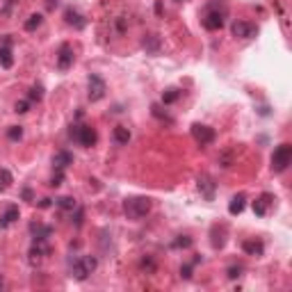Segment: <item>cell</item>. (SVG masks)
<instances>
[{"instance_id": "obj_24", "label": "cell", "mask_w": 292, "mask_h": 292, "mask_svg": "<svg viewBox=\"0 0 292 292\" xmlns=\"http://www.w3.org/2000/svg\"><path fill=\"white\" fill-rule=\"evenodd\" d=\"M178 96H180V92L176 89V87H171V89H167V92H164L162 103H164V105H169V103H173V101H178Z\"/></svg>"}, {"instance_id": "obj_20", "label": "cell", "mask_w": 292, "mask_h": 292, "mask_svg": "<svg viewBox=\"0 0 292 292\" xmlns=\"http://www.w3.org/2000/svg\"><path fill=\"white\" fill-rule=\"evenodd\" d=\"M244 201H247V196H244V194L233 196L231 206H228V212H231V215H240V212L244 210Z\"/></svg>"}, {"instance_id": "obj_36", "label": "cell", "mask_w": 292, "mask_h": 292, "mask_svg": "<svg viewBox=\"0 0 292 292\" xmlns=\"http://www.w3.org/2000/svg\"><path fill=\"white\" fill-rule=\"evenodd\" d=\"M39 208H50V199H41V203H39Z\"/></svg>"}, {"instance_id": "obj_38", "label": "cell", "mask_w": 292, "mask_h": 292, "mask_svg": "<svg viewBox=\"0 0 292 292\" xmlns=\"http://www.w3.org/2000/svg\"><path fill=\"white\" fill-rule=\"evenodd\" d=\"M176 2H185V0H176Z\"/></svg>"}, {"instance_id": "obj_9", "label": "cell", "mask_w": 292, "mask_h": 292, "mask_svg": "<svg viewBox=\"0 0 292 292\" xmlns=\"http://www.w3.org/2000/svg\"><path fill=\"white\" fill-rule=\"evenodd\" d=\"M73 60H76L73 48H71L69 43H62L60 50H57V69H60V71H69L71 66H73Z\"/></svg>"}, {"instance_id": "obj_13", "label": "cell", "mask_w": 292, "mask_h": 292, "mask_svg": "<svg viewBox=\"0 0 292 292\" xmlns=\"http://www.w3.org/2000/svg\"><path fill=\"white\" fill-rule=\"evenodd\" d=\"M46 254H50V249H48V247H46L43 242H34V244H32V249L27 251V256H30V263H32V265H39Z\"/></svg>"}, {"instance_id": "obj_3", "label": "cell", "mask_w": 292, "mask_h": 292, "mask_svg": "<svg viewBox=\"0 0 292 292\" xmlns=\"http://www.w3.org/2000/svg\"><path fill=\"white\" fill-rule=\"evenodd\" d=\"M292 162V146L288 144H279L272 153V171L274 173H283Z\"/></svg>"}, {"instance_id": "obj_29", "label": "cell", "mask_w": 292, "mask_h": 292, "mask_svg": "<svg viewBox=\"0 0 292 292\" xmlns=\"http://www.w3.org/2000/svg\"><path fill=\"white\" fill-rule=\"evenodd\" d=\"M62 180H64V171L62 169H55V176L50 178V187H57V185H62Z\"/></svg>"}, {"instance_id": "obj_26", "label": "cell", "mask_w": 292, "mask_h": 292, "mask_svg": "<svg viewBox=\"0 0 292 292\" xmlns=\"http://www.w3.org/2000/svg\"><path fill=\"white\" fill-rule=\"evenodd\" d=\"M41 98H43V87L41 85H34L32 89H30V96H27V101H37V103H39Z\"/></svg>"}, {"instance_id": "obj_11", "label": "cell", "mask_w": 292, "mask_h": 292, "mask_svg": "<svg viewBox=\"0 0 292 292\" xmlns=\"http://www.w3.org/2000/svg\"><path fill=\"white\" fill-rule=\"evenodd\" d=\"M30 233L34 235V242H46V240L53 235V226H48V224L32 222V224H30Z\"/></svg>"}, {"instance_id": "obj_12", "label": "cell", "mask_w": 292, "mask_h": 292, "mask_svg": "<svg viewBox=\"0 0 292 292\" xmlns=\"http://www.w3.org/2000/svg\"><path fill=\"white\" fill-rule=\"evenodd\" d=\"M196 187H199V192L206 196L208 201H212V196H215V183H212L210 176H199V180H196Z\"/></svg>"}, {"instance_id": "obj_18", "label": "cell", "mask_w": 292, "mask_h": 292, "mask_svg": "<svg viewBox=\"0 0 292 292\" xmlns=\"http://www.w3.org/2000/svg\"><path fill=\"white\" fill-rule=\"evenodd\" d=\"M0 66H2V69H11V66H14L11 46H2V43H0Z\"/></svg>"}, {"instance_id": "obj_33", "label": "cell", "mask_w": 292, "mask_h": 292, "mask_svg": "<svg viewBox=\"0 0 292 292\" xmlns=\"http://www.w3.org/2000/svg\"><path fill=\"white\" fill-rule=\"evenodd\" d=\"M180 276H185V279H189V276H192V265H185L183 270H180Z\"/></svg>"}, {"instance_id": "obj_10", "label": "cell", "mask_w": 292, "mask_h": 292, "mask_svg": "<svg viewBox=\"0 0 292 292\" xmlns=\"http://www.w3.org/2000/svg\"><path fill=\"white\" fill-rule=\"evenodd\" d=\"M274 194H270V192H265V194H260L258 199L254 201V212L258 217H265L267 212L272 210V206H274Z\"/></svg>"}, {"instance_id": "obj_31", "label": "cell", "mask_w": 292, "mask_h": 292, "mask_svg": "<svg viewBox=\"0 0 292 292\" xmlns=\"http://www.w3.org/2000/svg\"><path fill=\"white\" fill-rule=\"evenodd\" d=\"M27 108H30V101H18V103L14 105V112L25 114V112H27Z\"/></svg>"}, {"instance_id": "obj_2", "label": "cell", "mask_w": 292, "mask_h": 292, "mask_svg": "<svg viewBox=\"0 0 292 292\" xmlns=\"http://www.w3.org/2000/svg\"><path fill=\"white\" fill-rule=\"evenodd\" d=\"M98 267V260L96 256H78L73 263H71V276L76 279V281H85L89 276L96 272Z\"/></svg>"}, {"instance_id": "obj_22", "label": "cell", "mask_w": 292, "mask_h": 292, "mask_svg": "<svg viewBox=\"0 0 292 292\" xmlns=\"http://www.w3.org/2000/svg\"><path fill=\"white\" fill-rule=\"evenodd\" d=\"M41 23H43V16H41V14H32V16L25 21V25H23V27H25L27 32H34V30H37Z\"/></svg>"}, {"instance_id": "obj_32", "label": "cell", "mask_w": 292, "mask_h": 292, "mask_svg": "<svg viewBox=\"0 0 292 292\" xmlns=\"http://www.w3.org/2000/svg\"><path fill=\"white\" fill-rule=\"evenodd\" d=\"M242 274V267H231V270H228V279H238V276Z\"/></svg>"}, {"instance_id": "obj_30", "label": "cell", "mask_w": 292, "mask_h": 292, "mask_svg": "<svg viewBox=\"0 0 292 292\" xmlns=\"http://www.w3.org/2000/svg\"><path fill=\"white\" fill-rule=\"evenodd\" d=\"M144 48H148L151 53H155L157 50V37L155 34H151V39H144Z\"/></svg>"}, {"instance_id": "obj_15", "label": "cell", "mask_w": 292, "mask_h": 292, "mask_svg": "<svg viewBox=\"0 0 292 292\" xmlns=\"http://www.w3.org/2000/svg\"><path fill=\"white\" fill-rule=\"evenodd\" d=\"M18 217H21V212H18V206H9L2 215H0V228H9L11 224L16 222Z\"/></svg>"}, {"instance_id": "obj_27", "label": "cell", "mask_w": 292, "mask_h": 292, "mask_svg": "<svg viewBox=\"0 0 292 292\" xmlns=\"http://www.w3.org/2000/svg\"><path fill=\"white\" fill-rule=\"evenodd\" d=\"M151 110H153V117H157V119L160 121H171V117H169L167 112H162V108H160V105H151Z\"/></svg>"}, {"instance_id": "obj_8", "label": "cell", "mask_w": 292, "mask_h": 292, "mask_svg": "<svg viewBox=\"0 0 292 292\" xmlns=\"http://www.w3.org/2000/svg\"><path fill=\"white\" fill-rule=\"evenodd\" d=\"M231 32H233V37H238V39H251L258 34V27L247 21H235L231 25Z\"/></svg>"}, {"instance_id": "obj_17", "label": "cell", "mask_w": 292, "mask_h": 292, "mask_svg": "<svg viewBox=\"0 0 292 292\" xmlns=\"http://www.w3.org/2000/svg\"><path fill=\"white\" fill-rule=\"evenodd\" d=\"M69 164H73V155H71L69 151H57L53 155V167L55 169H62V171H64Z\"/></svg>"}, {"instance_id": "obj_21", "label": "cell", "mask_w": 292, "mask_h": 292, "mask_svg": "<svg viewBox=\"0 0 292 292\" xmlns=\"http://www.w3.org/2000/svg\"><path fill=\"white\" fill-rule=\"evenodd\" d=\"M11 183H14V176H11L9 169H0V192L9 189Z\"/></svg>"}, {"instance_id": "obj_4", "label": "cell", "mask_w": 292, "mask_h": 292, "mask_svg": "<svg viewBox=\"0 0 292 292\" xmlns=\"http://www.w3.org/2000/svg\"><path fill=\"white\" fill-rule=\"evenodd\" d=\"M71 137H73V140H76L80 146H85V148H92V146L98 142L96 128H92V126H73Z\"/></svg>"}, {"instance_id": "obj_25", "label": "cell", "mask_w": 292, "mask_h": 292, "mask_svg": "<svg viewBox=\"0 0 292 292\" xmlns=\"http://www.w3.org/2000/svg\"><path fill=\"white\" fill-rule=\"evenodd\" d=\"M7 137H9L11 142H18L23 137V128H21V126H9V130H7Z\"/></svg>"}, {"instance_id": "obj_6", "label": "cell", "mask_w": 292, "mask_h": 292, "mask_svg": "<svg viewBox=\"0 0 292 292\" xmlns=\"http://www.w3.org/2000/svg\"><path fill=\"white\" fill-rule=\"evenodd\" d=\"M192 137H194V142L196 144H201V146H208V144H212L215 142V130L210 128V126H206V124H194L192 126Z\"/></svg>"}, {"instance_id": "obj_1", "label": "cell", "mask_w": 292, "mask_h": 292, "mask_svg": "<svg viewBox=\"0 0 292 292\" xmlns=\"http://www.w3.org/2000/svg\"><path fill=\"white\" fill-rule=\"evenodd\" d=\"M124 212L128 219L137 222V219H142V217L151 212V199L148 196H130V199L124 201Z\"/></svg>"}, {"instance_id": "obj_7", "label": "cell", "mask_w": 292, "mask_h": 292, "mask_svg": "<svg viewBox=\"0 0 292 292\" xmlns=\"http://www.w3.org/2000/svg\"><path fill=\"white\" fill-rule=\"evenodd\" d=\"M203 27L210 30V32H217L224 27V11L222 9H208L203 14Z\"/></svg>"}, {"instance_id": "obj_16", "label": "cell", "mask_w": 292, "mask_h": 292, "mask_svg": "<svg viewBox=\"0 0 292 292\" xmlns=\"http://www.w3.org/2000/svg\"><path fill=\"white\" fill-rule=\"evenodd\" d=\"M242 249H244V254H249V256H263L265 254V244L260 242V240H244Z\"/></svg>"}, {"instance_id": "obj_23", "label": "cell", "mask_w": 292, "mask_h": 292, "mask_svg": "<svg viewBox=\"0 0 292 292\" xmlns=\"http://www.w3.org/2000/svg\"><path fill=\"white\" fill-rule=\"evenodd\" d=\"M55 203H57V208H62V210H76V199H73V196H60Z\"/></svg>"}, {"instance_id": "obj_28", "label": "cell", "mask_w": 292, "mask_h": 292, "mask_svg": "<svg viewBox=\"0 0 292 292\" xmlns=\"http://www.w3.org/2000/svg\"><path fill=\"white\" fill-rule=\"evenodd\" d=\"M173 247H176V249H187V247H192V238H187V235H180V238L173 242Z\"/></svg>"}, {"instance_id": "obj_5", "label": "cell", "mask_w": 292, "mask_h": 292, "mask_svg": "<svg viewBox=\"0 0 292 292\" xmlns=\"http://www.w3.org/2000/svg\"><path fill=\"white\" fill-rule=\"evenodd\" d=\"M105 92H108V85H105L103 78L101 76H89V80H87V96H89V101L96 103V101L105 98Z\"/></svg>"}, {"instance_id": "obj_34", "label": "cell", "mask_w": 292, "mask_h": 292, "mask_svg": "<svg viewBox=\"0 0 292 292\" xmlns=\"http://www.w3.org/2000/svg\"><path fill=\"white\" fill-rule=\"evenodd\" d=\"M23 199H25V201H32V189H23Z\"/></svg>"}, {"instance_id": "obj_37", "label": "cell", "mask_w": 292, "mask_h": 292, "mask_svg": "<svg viewBox=\"0 0 292 292\" xmlns=\"http://www.w3.org/2000/svg\"><path fill=\"white\" fill-rule=\"evenodd\" d=\"M0 288H2V279H0Z\"/></svg>"}, {"instance_id": "obj_19", "label": "cell", "mask_w": 292, "mask_h": 292, "mask_svg": "<svg viewBox=\"0 0 292 292\" xmlns=\"http://www.w3.org/2000/svg\"><path fill=\"white\" fill-rule=\"evenodd\" d=\"M114 142H117V144H128L130 142V130L126 128V126H117V128H114Z\"/></svg>"}, {"instance_id": "obj_14", "label": "cell", "mask_w": 292, "mask_h": 292, "mask_svg": "<svg viewBox=\"0 0 292 292\" xmlns=\"http://www.w3.org/2000/svg\"><path fill=\"white\" fill-rule=\"evenodd\" d=\"M64 21H66V25L76 27V30H82V27L87 25L85 16H82L80 11H76V9H66L64 11Z\"/></svg>"}, {"instance_id": "obj_35", "label": "cell", "mask_w": 292, "mask_h": 292, "mask_svg": "<svg viewBox=\"0 0 292 292\" xmlns=\"http://www.w3.org/2000/svg\"><path fill=\"white\" fill-rule=\"evenodd\" d=\"M82 217H85V212L78 210V212H76V226H80V224H82Z\"/></svg>"}]
</instances>
